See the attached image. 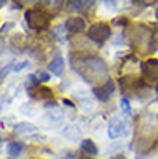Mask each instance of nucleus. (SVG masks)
I'll return each mask as SVG.
<instances>
[{"label": "nucleus", "instance_id": "f257e3e1", "mask_svg": "<svg viewBox=\"0 0 158 159\" xmlns=\"http://www.w3.org/2000/svg\"><path fill=\"white\" fill-rule=\"evenodd\" d=\"M156 36L151 33L150 28L146 26H137L136 33L132 35V47L139 50L141 54H150V52L156 50Z\"/></svg>", "mask_w": 158, "mask_h": 159}, {"label": "nucleus", "instance_id": "f03ea898", "mask_svg": "<svg viewBox=\"0 0 158 159\" xmlns=\"http://www.w3.org/2000/svg\"><path fill=\"white\" fill-rule=\"evenodd\" d=\"M24 19H26L28 26L32 30L44 31L51 24V14H47L44 9H28L26 14H24Z\"/></svg>", "mask_w": 158, "mask_h": 159}, {"label": "nucleus", "instance_id": "7ed1b4c3", "mask_svg": "<svg viewBox=\"0 0 158 159\" xmlns=\"http://www.w3.org/2000/svg\"><path fill=\"white\" fill-rule=\"evenodd\" d=\"M82 66H83V76L89 73V75H94V78H103L108 73L106 62L99 57H85Z\"/></svg>", "mask_w": 158, "mask_h": 159}, {"label": "nucleus", "instance_id": "20e7f679", "mask_svg": "<svg viewBox=\"0 0 158 159\" xmlns=\"http://www.w3.org/2000/svg\"><path fill=\"white\" fill-rule=\"evenodd\" d=\"M110 35H111V28L108 23H94L87 31V36L97 45H103L110 38Z\"/></svg>", "mask_w": 158, "mask_h": 159}, {"label": "nucleus", "instance_id": "39448f33", "mask_svg": "<svg viewBox=\"0 0 158 159\" xmlns=\"http://www.w3.org/2000/svg\"><path fill=\"white\" fill-rule=\"evenodd\" d=\"M141 73L148 81H158V59H148L141 64Z\"/></svg>", "mask_w": 158, "mask_h": 159}, {"label": "nucleus", "instance_id": "423d86ee", "mask_svg": "<svg viewBox=\"0 0 158 159\" xmlns=\"http://www.w3.org/2000/svg\"><path fill=\"white\" fill-rule=\"evenodd\" d=\"M115 92V83L113 80H106V83L101 85V87H96L94 90H92V93H94V97L97 100H101V102H104V100H108L111 97V93Z\"/></svg>", "mask_w": 158, "mask_h": 159}, {"label": "nucleus", "instance_id": "0eeeda50", "mask_svg": "<svg viewBox=\"0 0 158 159\" xmlns=\"http://www.w3.org/2000/svg\"><path fill=\"white\" fill-rule=\"evenodd\" d=\"M85 19H83L82 16H75V17H68L66 24H64V28H66L68 33H71V35H78V33H82L83 30H85Z\"/></svg>", "mask_w": 158, "mask_h": 159}, {"label": "nucleus", "instance_id": "6e6552de", "mask_svg": "<svg viewBox=\"0 0 158 159\" xmlns=\"http://www.w3.org/2000/svg\"><path fill=\"white\" fill-rule=\"evenodd\" d=\"M28 93H30V97L32 99H37V100H51L54 99V92L51 90V88H45V87H30L28 88Z\"/></svg>", "mask_w": 158, "mask_h": 159}, {"label": "nucleus", "instance_id": "1a4fd4ad", "mask_svg": "<svg viewBox=\"0 0 158 159\" xmlns=\"http://www.w3.org/2000/svg\"><path fill=\"white\" fill-rule=\"evenodd\" d=\"M123 133H125V123H123L122 119L120 118L110 119V125H108V135H110V139H118Z\"/></svg>", "mask_w": 158, "mask_h": 159}, {"label": "nucleus", "instance_id": "9d476101", "mask_svg": "<svg viewBox=\"0 0 158 159\" xmlns=\"http://www.w3.org/2000/svg\"><path fill=\"white\" fill-rule=\"evenodd\" d=\"M49 71L54 76H61L64 73V59L61 56H56L54 59L49 62Z\"/></svg>", "mask_w": 158, "mask_h": 159}, {"label": "nucleus", "instance_id": "9b49d317", "mask_svg": "<svg viewBox=\"0 0 158 159\" xmlns=\"http://www.w3.org/2000/svg\"><path fill=\"white\" fill-rule=\"evenodd\" d=\"M68 9H71V11H77V12H85L91 9L92 2H82V0H70L68 2Z\"/></svg>", "mask_w": 158, "mask_h": 159}, {"label": "nucleus", "instance_id": "f8f14e48", "mask_svg": "<svg viewBox=\"0 0 158 159\" xmlns=\"http://www.w3.org/2000/svg\"><path fill=\"white\" fill-rule=\"evenodd\" d=\"M23 151H24V143L23 142H9L7 154L11 156V157H17Z\"/></svg>", "mask_w": 158, "mask_h": 159}, {"label": "nucleus", "instance_id": "ddd939ff", "mask_svg": "<svg viewBox=\"0 0 158 159\" xmlns=\"http://www.w3.org/2000/svg\"><path fill=\"white\" fill-rule=\"evenodd\" d=\"M80 149H82L83 152H87V154H91V156H96V154H97V145H96V143L92 142L91 139L82 140V143H80Z\"/></svg>", "mask_w": 158, "mask_h": 159}, {"label": "nucleus", "instance_id": "4468645a", "mask_svg": "<svg viewBox=\"0 0 158 159\" xmlns=\"http://www.w3.org/2000/svg\"><path fill=\"white\" fill-rule=\"evenodd\" d=\"M35 78H37V81H49L51 80V75H49L47 71H44V69H40V71H37L35 73Z\"/></svg>", "mask_w": 158, "mask_h": 159}, {"label": "nucleus", "instance_id": "2eb2a0df", "mask_svg": "<svg viewBox=\"0 0 158 159\" xmlns=\"http://www.w3.org/2000/svg\"><path fill=\"white\" fill-rule=\"evenodd\" d=\"M32 130H37L33 125L30 123H21V125H16V131H32Z\"/></svg>", "mask_w": 158, "mask_h": 159}, {"label": "nucleus", "instance_id": "dca6fc26", "mask_svg": "<svg viewBox=\"0 0 158 159\" xmlns=\"http://www.w3.org/2000/svg\"><path fill=\"white\" fill-rule=\"evenodd\" d=\"M120 106H122V109L127 112V114H131V104H129V100H127V99L120 100Z\"/></svg>", "mask_w": 158, "mask_h": 159}, {"label": "nucleus", "instance_id": "f3484780", "mask_svg": "<svg viewBox=\"0 0 158 159\" xmlns=\"http://www.w3.org/2000/svg\"><path fill=\"white\" fill-rule=\"evenodd\" d=\"M26 66H28V62H21V64H17V66H14V71H19V69L26 68Z\"/></svg>", "mask_w": 158, "mask_h": 159}, {"label": "nucleus", "instance_id": "a211bd4d", "mask_svg": "<svg viewBox=\"0 0 158 159\" xmlns=\"http://www.w3.org/2000/svg\"><path fill=\"white\" fill-rule=\"evenodd\" d=\"M116 23H118V24H123V26H125L129 21H127V17H118V21H116Z\"/></svg>", "mask_w": 158, "mask_h": 159}, {"label": "nucleus", "instance_id": "6ab92c4d", "mask_svg": "<svg viewBox=\"0 0 158 159\" xmlns=\"http://www.w3.org/2000/svg\"><path fill=\"white\" fill-rule=\"evenodd\" d=\"M63 102H64V106H70V107H71V106H73V104H71V102H70V100H68V99H64Z\"/></svg>", "mask_w": 158, "mask_h": 159}, {"label": "nucleus", "instance_id": "aec40b11", "mask_svg": "<svg viewBox=\"0 0 158 159\" xmlns=\"http://www.w3.org/2000/svg\"><path fill=\"white\" fill-rule=\"evenodd\" d=\"M2 50H4V40L0 38V52H2Z\"/></svg>", "mask_w": 158, "mask_h": 159}, {"label": "nucleus", "instance_id": "412c9836", "mask_svg": "<svg viewBox=\"0 0 158 159\" xmlns=\"http://www.w3.org/2000/svg\"><path fill=\"white\" fill-rule=\"evenodd\" d=\"M113 159H125V157H123V156H115Z\"/></svg>", "mask_w": 158, "mask_h": 159}, {"label": "nucleus", "instance_id": "4be33fe9", "mask_svg": "<svg viewBox=\"0 0 158 159\" xmlns=\"http://www.w3.org/2000/svg\"><path fill=\"white\" fill-rule=\"evenodd\" d=\"M5 4V2H0V7H2V5H4Z\"/></svg>", "mask_w": 158, "mask_h": 159}, {"label": "nucleus", "instance_id": "5701e85b", "mask_svg": "<svg viewBox=\"0 0 158 159\" xmlns=\"http://www.w3.org/2000/svg\"><path fill=\"white\" fill-rule=\"evenodd\" d=\"M80 159H92V157H80Z\"/></svg>", "mask_w": 158, "mask_h": 159}, {"label": "nucleus", "instance_id": "b1692460", "mask_svg": "<svg viewBox=\"0 0 158 159\" xmlns=\"http://www.w3.org/2000/svg\"><path fill=\"white\" fill-rule=\"evenodd\" d=\"M156 19H158V11H156Z\"/></svg>", "mask_w": 158, "mask_h": 159}, {"label": "nucleus", "instance_id": "393cba45", "mask_svg": "<svg viewBox=\"0 0 158 159\" xmlns=\"http://www.w3.org/2000/svg\"><path fill=\"white\" fill-rule=\"evenodd\" d=\"M156 93H158V85H156Z\"/></svg>", "mask_w": 158, "mask_h": 159}, {"label": "nucleus", "instance_id": "a878e982", "mask_svg": "<svg viewBox=\"0 0 158 159\" xmlns=\"http://www.w3.org/2000/svg\"><path fill=\"white\" fill-rule=\"evenodd\" d=\"M0 140H2V137H0Z\"/></svg>", "mask_w": 158, "mask_h": 159}]
</instances>
